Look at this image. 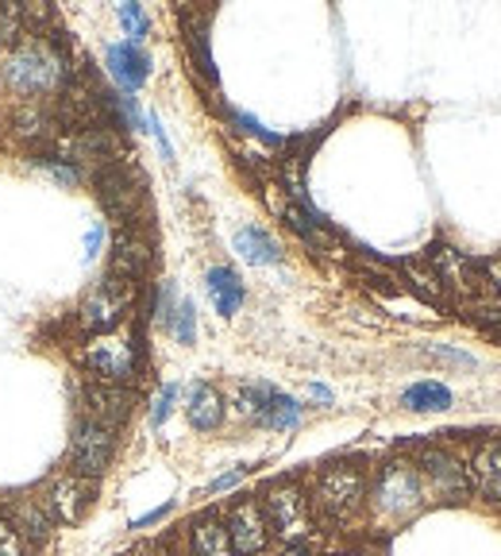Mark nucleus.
Returning a JSON list of instances; mask_svg holds the SVG:
<instances>
[{"label":"nucleus","mask_w":501,"mask_h":556,"mask_svg":"<svg viewBox=\"0 0 501 556\" xmlns=\"http://www.w3.org/2000/svg\"><path fill=\"white\" fill-rule=\"evenodd\" d=\"M0 86L24 101H47L66 86V59L47 39H24L0 62Z\"/></svg>","instance_id":"nucleus-1"},{"label":"nucleus","mask_w":501,"mask_h":556,"mask_svg":"<svg viewBox=\"0 0 501 556\" xmlns=\"http://www.w3.org/2000/svg\"><path fill=\"white\" fill-rule=\"evenodd\" d=\"M424 503H428V491H424L416 464L409 460H389L367 486V506H371L374 526H406L424 510Z\"/></svg>","instance_id":"nucleus-2"},{"label":"nucleus","mask_w":501,"mask_h":556,"mask_svg":"<svg viewBox=\"0 0 501 556\" xmlns=\"http://www.w3.org/2000/svg\"><path fill=\"white\" fill-rule=\"evenodd\" d=\"M367 471L359 464H332L317 476L312 503L329 521H347L367 506Z\"/></svg>","instance_id":"nucleus-3"},{"label":"nucleus","mask_w":501,"mask_h":556,"mask_svg":"<svg viewBox=\"0 0 501 556\" xmlns=\"http://www.w3.org/2000/svg\"><path fill=\"white\" fill-rule=\"evenodd\" d=\"M131 294H136V282L108 270V275L93 287V294L81 302V309H78L81 332H89V337H108V332L124 321V313H128V305H131Z\"/></svg>","instance_id":"nucleus-4"},{"label":"nucleus","mask_w":501,"mask_h":556,"mask_svg":"<svg viewBox=\"0 0 501 556\" xmlns=\"http://www.w3.org/2000/svg\"><path fill=\"white\" fill-rule=\"evenodd\" d=\"M262 514H267L270 530L278 533L290 545H301L309 538L312 514H309V498L297 483H274L262 498Z\"/></svg>","instance_id":"nucleus-5"},{"label":"nucleus","mask_w":501,"mask_h":556,"mask_svg":"<svg viewBox=\"0 0 501 556\" xmlns=\"http://www.w3.org/2000/svg\"><path fill=\"white\" fill-rule=\"evenodd\" d=\"M113 448H116V429L97 426V421L81 417V426L74 429V441H69V471L97 479L108 468V460H113Z\"/></svg>","instance_id":"nucleus-6"},{"label":"nucleus","mask_w":501,"mask_h":556,"mask_svg":"<svg viewBox=\"0 0 501 556\" xmlns=\"http://www.w3.org/2000/svg\"><path fill=\"white\" fill-rule=\"evenodd\" d=\"M416 471H421L428 495L444 498V503H463V498H467L471 479H467V471H463V464H459V456H451V452L424 448L421 460H416Z\"/></svg>","instance_id":"nucleus-7"},{"label":"nucleus","mask_w":501,"mask_h":556,"mask_svg":"<svg viewBox=\"0 0 501 556\" xmlns=\"http://www.w3.org/2000/svg\"><path fill=\"white\" fill-rule=\"evenodd\" d=\"M228 541H232L235 556H259L270 545V521L262 514L259 498H240V503L228 510Z\"/></svg>","instance_id":"nucleus-8"},{"label":"nucleus","mask_w":501,"mask_h":556,"mask_svg":"<svg viewBox=\"0 0 501 556\" xmlns=\"http://www.w3.org/2000/svg\"><path fill=\"white\" fill-rule=\"evenodd\" d=\"M97 198H101V205L108 208L116 220H131L136 217L139 201H143L136 170L124 166V163L101 166V170H97Z\"/></svg>","instance_id":"nucleus-9"},{"label":"nucleus","mask_w":501,"mask_h":556,"mask_svg":"<svg viewBox=\"0 0 501 556\" xmlns=\"http://www.w3.org/2000/svg\"><path fill=\"white\" fill-rule=\"evenodd\" d=\"M86 367L97 375V382L108 387H128L136 379V348L128 340H101L86 348Z\"/></svg>","instance_id":"nucleus-10"},{"label":"nucleus","mask_w":501,"mask_h":556,"mask_svg":"<svg viewBox=\"0 0 501 556\" xmlns=\"http://www.w3.org/2000/svg\"><path fill=\"white\" fill-rule=\"evenodd\" d=\"M0 518L9 521L12 530L20 533L24 541L39 545V541L51 538L54 530V514H51V503L39 495H12L9 503L0 506Z\"/></svg>","instance_id":"nucleus-11"},{"label":"nucleus","mask_w":501,"mask_h":556,"mask_svg":"<svg viewBox=\"0 0 501 556\" xmlns=\"http://www.w3.org/2000/svg\"><path fill=\"white\" fill-rule=\"evenodd\" d=\"M104 66H108V74H113V81L124 89V93H136L139 86H147L151 78V59L143 47L136 43H108L104 47Z\"/></svg>","instance_id":"nucleus-12"},{"label":"nucleus","mask_w":501,"mask_h":556,"mask_svg":"<svg viewBox=\"0 0 501 556\" xmlns=\"http://www.w3.org/2000/svg\"><path fill=\"white\" fill-rule=\"evenodd\" d=\"M47 503H51V514L59 521L86 518V510L93 506V479L66 471V476H59L51 483V491H47Z\"/></svg>","instance_id":"nucleus-13"},{"label":"nucleus","mask_w":501,"mask_h":556,"mask_svg":"<svg viewBox=\"0 0 501 556\" xmlns=\"http://www.w3.org/2000/svg\"><path fill=\"white\" fill-rule=\"evenodd\" d=\"M131 414V394L124 387H108V382H93L86 391V417L97 426H124Z\"/></svg>","instance_id":"nucleus-14"},{"label":"nucleus","mask_w":501,"mask_h":556,"mask_svg":"<svg viewBox=\"0 0 501 556\" xmlns=\"http://www.w3.org/2000/svg\"><path fill=\"white\" fill-rule=\"evenodd\" d=\"M205 287H208V298H213V305H217L220 317H235V309L243 305L240 275H235L232 267H213L205 278Z\"/></svg>","instance_id":"nucleus-15"},{"label":"nucleus","mask_w":501,"mask_h":556,"mask_svg":"<svg viewBox=\"0 0 501 556\" xmlns=\"http://www.w3.org/2000/svg\"><path fill=\"white\" fill-rule=\"evenodd\" d=\"M190 556H235L232 541H228L224 521L217 518H197L190 526Z\"/></svg>","instance_id":"nucleus-16"},{"label":"nucleus","mask_w":501,"mask_h":556,"mask_svg":"<svg viewBox=\"0 0 501 556\" xmlns=\"http://www.w3.org/2000/svg\"><path fill=\"white\" fill-rule=\"evenodd\" d=\"M185 417H190V426L208 433V429H217L224 421V402L213 387H193L190 402H185Z\"/></svg>","instance_id":"nucleus-17"},{"label":"nucleus","mask_w":501,"mask_h":556,"mask_svg":"<svg viewBox=\"0 0 501 556\" xmlns=\"http://www.w3.org/2000/svg\"><path fill=\"white\" fill-rule=\"evenodd\" d=\"M151 263V243L147 240H139V236H120L113 248V275L120 278H131L136 282L143 270H147Z\"/></svg>","instance_id":"nucleus-18"},{"label":"nucleus","mask_w":501,"mask_h":556,"mask_svg":"<svg viewBox=\"0 0 501 556\" xmlns=\"http://www.w3.org/2000/svg\"><path fill=\"white\" fill-rule=\"evenodd\" d=\"M235 252L243 255L247 263H282V248H278V240L270 232H262V228L247 225L235 232Z\"/></svg>","instance_id":"nucleus-19"},{"label":"nucleus","mask_w":501,"mask_h":556,"mask_svg":"<svg viewBox=\"0 0 501 556\" xmlns=\"http://www.w3.org/2000/svg\"><path fill=\"white\" fill-rule=\"evenodd\" d=\"M471 479L486 498H501V444L478 448L475 464H471Z\"/></svg>","instance_id":"nucleus-20"},{"label":"nucleus","mask_w":501,"mask_h":556,"mask_svg":"<svg viewBox=\"0 0 501 556\" xmlns=\"http://www.w3.org/2000/svg\"><path fill=\"white\" fill-rule=\"evenodd\" d=\"M401 406L413 409V414H440V409L451 406V391L444 382H413L406 394H401Z\"/></svg>","instance_id":"nucleus-21"},{"label":"nucleus","mask_w":501,"mask_h":556,"mask_svg":"<svg viewBox=\"0 0 501 556\" xmlns=\"http://www.w3.org/2000/svg\"><path fill=\"white\" fill-rule=\"evenodd\" d=\"M255 421H259V426H267V429H294L297 421H301V406H297V402L290 399V394L270 391Z\"/></svg>","instance_id":"nucleus-22"},{"label":"nucleus","mask_w":501,"mask_h":556,"mask_svg":"<svg viewBox=\"0 0 501 556\" xmlns=\"http://www.w3.org/2000/svg\"><path fill=\"white\" fill-rule=\"evenodd\" d=\"M467 317L483 332H490V337L501 340V298L493 294V290H486V294L471 298V302H467Z\"/></svg>","instance_id":"nucleus-23"},{"label":"nucleus","mask_w":501,"mask_h":556,"mask_svg":"<svg viewBox=\"0 0 501 556\" xmlns=\"http://www.w3.org/2000/svg\"><path fill=\"white\" fill-rule=\"evenodd\" d=\"M51 128H54V113L43 101H31L27 109H20L16 113V136L43 139V136H51Z\"/></svg>","instance_id":"nucleus-24"},{"label":"nucleus","mask_w":501,"mask_h":556,"mask_svg":"<svg viewBox=\"0 0 501 556\" xmlns=\"http://www.w3.org/2000/svg\"><path fill=\"white\" fill-rule=\"evenodd\" d=\"M185 43H190L193 66L205 74L208 86H217V66H213V54H208V35H205V24H201V20L185 27Z\"/></svg>","instance_id":"nucleus-25"},{"label":"nucleus","mask_w":501,"mask_h":556,"mask_svg":"<svg viewBox=\"0 0 501 556\" xmlns=\"http://www.w3.org/2000/svg\"><path fill=\"white\" fill-rule=\"evenodd\" d=\"M406 278H409V282H413V290L424 298V302L444 305V282L433 275V270L416 267V263H406Z\"/></svg>","instance_id":"nucleus-26"},{"label":"nucleus","mask_w":501,"mask_h":556,"mask_svg":"<svg viewBox=\"0 0 501 556\" xmlns=\"http://www.w3.org/2000/svg\"><path fill=\"white\" fill-rule=\"evenodd\" d=\"M116 16H120V24H124V31H128V43H143V35L151 31V20H147V12L139 9V4H120L116 9Z\"/></svg>","instance_id":"nucleus-27"},{"label":"nucleus","mask_w":501,"mask_h":556,"mask_svg":"<svg viewBox=\"0 0 501 556\" xmlns=\"http://www.w3.org/2000/svg\"><path fill=\"white\" fill-rule=\"evenodd\" d=\"M35 166H39V170L47 174V178H51V182H59V186H78L81 182V170L74 163H66V159H47V163H39V159H35Z\"/></svg>","instance_id":"nucleus-28"},{"label":"nucleus","mask_w":501,"mask_h":556,"mask_svg":"<svg viewBox=\"0 0 501 556\" xmlns=\"http://www.w3.org/2000/svg\"><path fill=\"white\" fill-rule=\"evenodd\" d=\"M228 121H232V124H240V131H247V136L262 139V143H270V148H282V136H274V131H267L259 121H255V116L240 113V109H228Z\"/></svg>","instance_id":"nucleus-29"},{"label":"nucleus","mask_w":501,"mask_h":556,"mask_svg":"<svg viewBox=\"0 0 501 556\" xmlns=\"http://www.w3.org/2000/svg\"><path fill=\"white\" fill-rule=\"evenodd\" d=\"M270 391H274V387H262V382H247V387H240V414L259 417V409H262V402H267Z\"/></svg>","instance_id":"nucleus-30"},{"label":"nucleus","mask_w":501,"mask_h":556,"mask_svg":"<svg viewBox=\"0 0 501 556\" xmlns=\"http://www.w3.org/2000/svg\"><path fill=\"white\" fill-rule=\"evenodd\" d=\"M166 325H170V332L182 340V344H193V305L190 302L178 305V309H174V317Z\"/></svg>","instance_id":"nucleus-31"},{"label":"nucleus","mask_w":501,"mask_h":556,"mask_svg":"<svg viewBox=\"0 0 501 556\" xmlns=\"http://www.w3.org/2000/svg\"><path fill=\"white\" fill-rule=\"evenodd\" d=\"M0 556H27V541L0 518Z\"/></svg>","instance_id":"nucleus-32"},{"label":"nucleus","mask_w":501,"mask_h":556,"mask_svg":"<svg viewBox=\"0 0 501 556\" xmlns=\"http://www.w3.org/2000/svg\"><path fill=\"white\" fill-rule=\"evenodd\" d=\"M174 402H178V387H163V391H158V399H155V409H151V426H163L166 417H170V409H174Z\"/></svg>","instance_id":"nucleus-33"},{"label":"nucleus","mask_w":501,"mask_h":556,"mask_svg":"<svg viewBox=\"0 0 501 556\" xmlns=\"http://www.w3.org/2000/svg\"><path fill=\"white\" fill-rule=\"evenodd\" d=\"M16 20H20L16 9H4V4H0V39H9V35L16 31Z\"/></svg>","instance_id":"nucleus-34"},{"label":"nucleus","mask_w":501,"mask_h":556,"mask_svg":"<svg viewBox=\"0 0 501 556\" xmlns=\"http://www.w3.org/2000/svg\"><path fill=\"white\" fill-rule=\"evenodd\" d=\"M433 356L448 359V364H459V367H475V359L463 356V352H451V348H433Z\"/></svg>","instance_id":"nucleus-35"},{"label":"nucleus","mask_w":501,"mask_h":556,"mask_svg":"<svg viewBox=\"0 0 501 556\" xmlns=\"http://www.w3.org/2000/svg\"><path fill=\"white\" fill-rule=\"evenodd\" d=\"M240 479H243V468H240V471H232V476H220L217 483H213V491H224V486L240 483Z\"/></svg>","instance_id":"nucleus-36"},{"label":"nucleus","mask_w":501,"mask_h":556,"mask_svg":"<svg viewBox=\"0 0 501 556\" xmlns=\"http://www.w3.org/2000/svg\"><path fill=\"white\" fill-rule=\"evenodd\" d=\"M309 399H317V402H332V391H329V387H317V382H312V387H309Z\"/></svg>","instance_id":"nucleus-37"},{"label":"nucleus","mask_w":501,"mask_h":556,"mask_svg":"<svg viewBox=\"0 0 501 556\" xmlns=\"http://www.w3.org/2000/svg\"><path fill=\"white\" fill-rule=\"evenodd\" d=\"M101 236H104L101 228H93V232H89V255H93L97 248H101Z\"/></svg>","instance_id":"nucleus-38"}]
</instances>
